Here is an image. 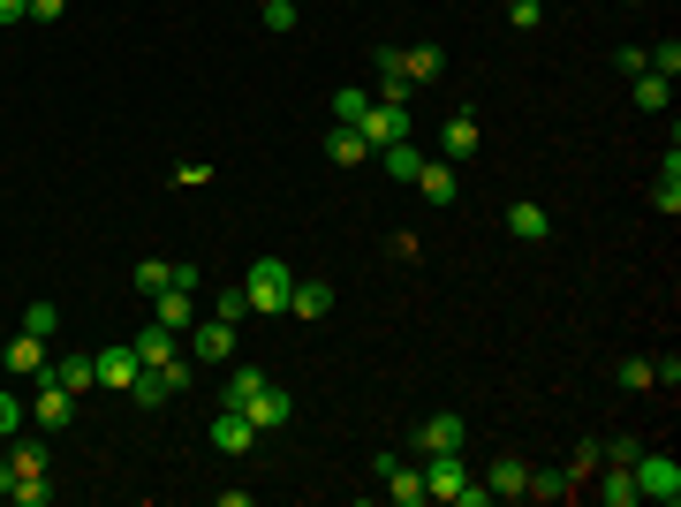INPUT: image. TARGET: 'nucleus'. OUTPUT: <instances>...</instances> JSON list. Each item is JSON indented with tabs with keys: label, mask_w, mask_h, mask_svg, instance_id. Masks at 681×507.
Instances as JSON below:
<instances>
[{
	"label": "nucleus",
	"mask_w": 681,
	"mask_h": 507,
	"mask_svg": "<svg viewBox=\"0 0 681 507\" xmlns=\"http://www.w3.org/2000/svg\"><path fill=\"white\" fill-rule=\"evenodd\" d=\"M69 417H76V394H69V386L53 379V363H46V371H38V394H30V424H38V432H61Z\"/></svg>",
	"instance_id": "obj_4"
},
{
	"label": "nucleus",
	"mask_w": 681,
	"mask_h": 507,
	"mask_svg": "<svg viewBox=\"0 0 681 507\" xmlns=\"http://www.w3.org/2000/svg\"><path fill=\"white\" fill-rule=\"evenodd\" d=\"M205 440H212V447H220V455H250V447H258V440H265V432H258V424H250V417H243V409H220V417H212V432H205Z\"/></svg>",
	"instance_id": "obj_11"
},
{
	"label": "nucleus",
	"mask_w": 681,
	"mask_h": 507,
	"mask_svg": "<svg viewBox=\"0 0 681 507\" xmlns=\"http://www.w3.org/2000/svg\"><path fill=\"white\" fill-rule=\"evenodd\" d=\"M258 15H265V30H296V0H265Z\"/></svg>",
	"instance_id": "obj_41"
},
{
	"label": "nucleus",
	"mask_w": 681,
	"mask_h": 507,
	"mask_svg": "<svg viewBox=\"0 0 681 507\" xmlns=\"http://www.w3.org/2000/svg\"><path fill=\"white\" fill-rule=\"evenodd\" d=\"M478 145H485V129H478V114H470V107H455V114L439 122V160H470Z\"/></svg>",
	"instance_id": "obj_10"
},
{
	"label": "nucleus",
	"mask_w": 681,
	"mask_h": 507,
	"mask_svg": "<svg viewBox=\"0 0 681 507\" xmlns=\"http://www.w3.org/2000/svg\"><path fill=\"white\" fill-rule=\"evenodd\" d=\"M545 227H553L545 205H530V197H515V205H508V235H515V243H545Z\"/></svg>",
	"instance_id": "obj_21"
},
{
	"label": "nucleus",
	"mask_w": 681,
	"mask_h": 507,
	"mask_svg": "<svg viewBox=\"0 0 681 507\" xmlns=\"http://www.w3.org/2000/svg\"><path fill=\"white\" fill-rule=\"evenodd\" d=\"M0 447H8V470H15V478H53L46 440H23V432H15V440H0Z\"/></svg>",
	"instance_id": "obj_17"
},
{
	"label": "nucleus",
	"mask_w": 681,
	"mask_h": 507,
	"mask_svg": "<svg viewBox=\"0 0 681 507\" xmlns=\"http://www.w3.org/2000/svg\"><path fill=\"white\" fill-rule=\"evenodd\" d=\"M8 23H30V0H0V30Z\"/></svg>",
	"instance_id": "obj_45"
},
{
	"label": "nucleus",
	"mask_w": 681,
	"mask_h": 507,
	"mask_svg": "<svg viewBox=\"0 0 681 507\" xmlns=\"http://www.w3.org/2000/svg\"><path fill=\"white\" fill-rule=\"evenodd\" d=\"M53 379H61L69 394H91V386H99V356H53Z\"/></svg>",
	"instance_id": "obj_22"
},
{
	"label": "nucleus",
	"mask_w": 681,
	"mask_h": 507,
	"mask_svg": "<svg viewBox=\"0 0 681 507\" xmlns=\"http://www.w3.org/2000/svg\"><path fill=\"white\" fill-rule=\"evenodd\" d=\"M160 379H168V394H189V356H168V363H152Z\"/></svg>",
	"instance_id": "obj_40"
},
{
	"label": "nucleus",
	"mask_w": 681,
	"mask_h": 507,
	"mask_svg": "<svg viewBox=\"0 0 681 507\" xmlns=\"http://www.w3.org/2000/svg\"><path fill=\"white\" fill-rule=\"evenodd\" d=\"M145 363H137V348L122 341V348H99V386H114V394H129V379H137Z\"/></svg>",
	"instance_id": "obj_19"
},
{
	"label": "nucleus",
	"mask_w": 681,
	"mask_h": 507,
	"mask_svg": "<svg viewBox=\"0 0 681 507\" xmlns=\"http://www.w3.org/2000/svg\"><path fill=\"white\" fill-rule=\"evenodd\" d=\"M129 348H137V363H168V356H182V334H168V326L145 319V326L129 334Z\"/></svg>",
	"instance_id": "obj_20"
},
{
	"label": "nucleus",
	"mask_w": 681,
	"mask_h": 507,
	"mask_svg": "<svg viewBox=\"0 0 681 507\" xmlns=\"http://www.w3.org/2000/svg\"><path fill=\"white\" fill-rule=\"evenodd\" d=\"M168 281H174V265H168V258H145V265H137V296H160Z\"/></svg>",
	"instance_id": "obj_34"
},
{
	"label": "nucleus",
	"mask_w": 681,
	"mask_h": 507,
	"mask_svg": "<svg viewBox=\"0 0 681 507\" xmlns=\"http://www.w3.org/2000/svg\"><path fill=\"white\" fill-rule=\"evenodd\" d=\"M598 493H606V507H636V470L629 462H606V485Z\"/></svg>",
	"instance_id": "obj_28"
},
{
	"label": "nucleus",
	"mask_w": 681,
	"mask_h": 507,
	"mask_svg": "<svg viewBox=\"0 0 681 507\" xmlns=\"http://www.w3.org/2000/svg\"><path fill=\"white\" fill-rule=\"evenodd\" d=\"M61 8L69 0H30V23H61Z\"/></svg>",
	"instance_id": "obj_44"
},
{
	"label": "nucleus",
	"mask_w": 681,
	"mask_h": 507,
	"mask_svg": "<svg viewBox=\"0 0 681 507\" xmlns=\"http://www.w3.org/2000/svg\"><path fill=\"white\" fill-rule=\"evenodd\" d=\"M417 470H424V493H432V500H462V485H470V462H462V447H447V455H424Z\"/></svg>",
	"instance_id": "obj_6"
},
{
	"label": "nucleus",
	"mask_w": 681,
	"mask_h": 507,
	"mask_svg": "<svg viewBox=\"0 0 681 507\" xmlns=\"http://www.w3.org/2000/svg\"><path fill=\"white\" fill-rule=\"evenodd\" d=\"M462 440H470V424H462L455 409H439V417H424V424L409 432V447H417V455H447V447H462Z\"/></svg>",
	"instance_id": "obj_7"
},
{
	"label": "nucleus",
	"mask_w": 681,
	"mask_h": 507,
	"mask_svg": "<svg viewBox=\"0 0 681 507\" xmlns=\"http://www.w3.org/2000/svg\"><path fill=\"white\" fill-rule=\"evenodd\" d=\"M537 15H545V0H508V23H515V30H537Z\"/></svg>",
	"instance_id": "obj_42"
},
{
	"label": "nucleus",
	"mask_w": 681,
	"mask_h": 507,
	"mask_svg": "<svg viewBox=\"0 0 681 507\" xmlns=\"http://www.w3.org/2000/svg\"><path fill=\"white\" fill-rule=\"evenodd\" d=\"M363 114H371V91H363V84H340L334 91V122H363Z\"/></svg>",
	"instance_id": "obj_31"
},
{
	"label": "nucleus",
	"mask_w": 681,
	"mask_h": 507,
	"mask_svg": "<svg viewBox=\"0 0 681 507\" xmlns=\"http://www.w3.org/2000/svg\"><path fill=\"white\" fill-rule=\"evenodd\" d=\"M598 462H606V447H598V440H583V447H575V462H568V478L583 485V478H598Z\"/></svg>",
	"instance_id": "obj_36"
},
{
	"label": "nucleus",
	"mask_w": 681,
	"mask_h": 507,
	"mask_svg": "<svg viewBox=\"0 0 681 507\" xmlns=\"http://www.w3.org/2000/svg\"><path fill=\"white\" fill-rule=\"evenodd\" d=\"M46 363H53V356H46V341H38V334H15V341H8V371H23V379H38Z\"/></svg>",
	"instance_id": "obj_23"
},
{
	"label": "nucleus",
	"mask_w": 681,
	"mask_h": 507,
	"mask_svg": "<svg viewBox=\"0 0 681 507\" xmlns=\"http://www.w3.org/2000/svg\"><path fill=\"white\" fill-rule=\"evenodd\" d=\"M614 379H621V386H629V394H644V386H652V356H629V363H621V371H614Z\"/></svg>",
	"instance_id": "obj_39"
},
{
	"label": "nucleus",
	"mask_w": 681,
	"mask_h": 507,
	"mask_svg": "<svg viewBox=\"0 0 681 507\" xmlns=\"http://www.w3.org/2000/svg\"><path fill=\"white\" fill-rule=\"evenodd\" d=\"M379 99H394V107H409V99H417V84H401V76H379Z\"/></svg>",
	"instance_id": "obj_43"
},
{
	"label": "nucleus",
	"mask_w": 681,
	"mask_h": 507,
	"mask_svg": "<svg viewBox=\"0 0 681 507\" xmlns=\"http://www.w3.org/2000/svg\"><path fill=\"white\" fill-rule=\"evenodd\" d=\"M258 394H265V371H258V363H235V371H227V409H250Z\"/></svg>",
	"instance_id": "obj_24"
},
{
	"label": "nucleus",
	"mask_w": 681,
	"mask_h": 507,
	"mask_svg": "<svg viewBox=\"0 0 681 507\" xmlns=\"http://www.w3.org/2000/svg\"><path fill=\"white\" fill-rule=\"evenodd\" d=\"M288 288H296L288 258H258V265L243 273V296H250V311H288Z\"/></svg>",
	"instance_id": "obj_2"
},
{
	"label": "nucleus",
	"mask_w": 681,
	"mask_h": 507,
	"mask_svg": "<svg viewBox=\"0 0 681 507\" xmlns=\"http://www.w3.org/2000/svg\"><path fill=\"white\" fill-rule=\"evenodd\" d=\"M23 334L53 341V334H61V311H53V304H30V311H23Z\"/></svg>",
	"instance_id": "obj_35"
},
{
	"label": "nucleus",
	"mask_w": 681,
	"mask_h": 507,
	"mask_svg": "<svg viewBox=\"0 0 681 507\" xmlns=\"http://www.w3.org/2000/svg\"><path fill=\"white\" fill-rule=\"evenodd\" d=\"M288 311H296L304 326H319V319L334 311V281H296V288H288Z\"/></svg>",
	"instance_id": "obj_16"
},
{
	"label": "nucleus",
	"mask_w": 681,
	"mask_h": 507,
	"mask_svg": "<svg viewBox=\"0 0 681 507\" xmlns=\"http://www.w3.org/2000/svg\"><path fill=\"white\" fill-rule=\"evenodd\" d=\"M258 8H265V0H258Z\"/></svg>",
	"instance_id": "obj_46"
},
{
	"label": "nucleus",
	"mask_w": 681,
	"mask_h": 507,
	"mask_svg": "<svg viewBox=\"0 0 681 507\" xmlns=\"http://www.w3.org/2000/svg\"><path fill=\"white\" fill-rule=\"evenodd\" d=\"M379 485H386V500H394V507H424V500H432V493H424V470H409L401 455L379 470Z\"/></svg>",
	"instance_id": "obj_12"
},
{
	"label": "nucleus",
	"mask_w": 681,
	"mask_h": 507,
	"mask_svg": "<svg viewBox=\"0 0 681 507\" xmlns=\"http://www.w3.org/2000/svg\"><path fill=\"white\" fill-rule=\"evenodd\" d=\"M417 189H424V205H455V197H462V174H455V160H424V168H417Z\"/></svg>",
	"instance_id": "obj_15"
},
{
	"label": "nucleus",
	"mask_w": 681,
	"mask_h": 507,
	"mask_svg": "<svg viewBox=\"0 0 681 507\" xmlns=\"http://www.w3.org/2000/svg\"><path fill=\"white\" fill-rule=\"evenodd\" d=\"M667 91H674V76H659V69H644V76H636V107H644V114H659V107H667Z\"/></svg>",
	"instance_id": "obj_29"
},
{
	"label": "nucleus",
	"mask_w": 681,
	"mask_h": 507,
	"mask_svg": "<svg viewBox=\"0 0 681 507\" xmlns=\"http://www.w3.org/2000/svg\"><path fill=\"white\" fill-rule=\"evenodd\" d=\"M243 417H250V424H258V432H281V424H288V417H296V394H288V386H273V379H265V394H258V401H250V409H243Z\"/></svg>",
	"instance_id": "obj_14"
},
{
	"label": "nucleus",
	"mask_w": 681,
	"mask_h": 507,
	"mask_svg": "<svg viewBox=\"0 0 681 507\" xmlns=\"http://www.w3.org/2000/svg\"><path fill=\"white\" fill-rule=\"evenodd\" d=\"M30 424V401H15V394H0V440H15Z\"/></svg>",
	"instance_id": "obj_37"
},
{
	"label": "nucleus",
	"mask_w": 681,
	"mask_h": 507,
	"mask_svg": "<svg viewBox=\"0 0 681 507\" xmlns=\"http://www.w3.org/2000/svg\"><path fill=\"white\" fill-rule=\"evenodd\" d=\"M644 69H659V76H681V38H659V46H644Z\"/></svg>",
	"instance_id": "obj_33"
},
{
	"label": "nucleus",
	"mask_w": 681,
	"mask_h": 507,
	"mask_svg": "<svg viewBox=\"0 0 681 507\" xmlns=\"http://www.w3.org/2000/svg\"><path fill=\"white\" fill-rule=\"evenodd\" d=\"M243 311H250V296H243V288H227V296H212V319H227V326H243Z\"/></svg>",
	"instance_id": "obj_38"
},
{
	"label": "nucleus",
	"mask_w": 681,
	"mask_h": 507,
	"mask_svg": "<svg viewBox=\"0 0 681 507\" xmlns=\"http://www.w3.org/2000/svg\"><path fill=\"white\" fill-rule=\"evenodd\" d=\"M356 129L371 137V152H386V145H401V137H417V122H409V107H394V99H371V114H363Z\"/></svg>",
	"instance_id": "obj_5"
},
{
	"label": "nucleus",
	"mask_w": 681,
	"mask_h": 507,
	"mask_svg": "<svg viewBox=\"0 0 681 507\" xmlns=\"http://www.w3.org/2000/svg\"><path fill=\"white\" fill-rule=\"evenodd\" d=\"M629 470H636V500H659V507L681 500V462L674 455H636Z\"/></svg>",
	"instance_id": "obj_3"
},
{
	"label": "nucleus",
	"mask_w": 681,
	"mask_h": 507,
	"mask_svg": "<svg viewBox=\"0 0 681 507\" xmlns=\"http://www.w3.org/2000/svg\"><path fill=\"white\" fill-rule=\"evenodd\" d=\"M568 493H575L568 470H530V485H522V500H568Z\"/></svg>",
	"instance_id": "obj_27"
},
{
	"label": "nucleus",
	"mask_w": 681,
	"mask_h": 507,
	"mask_svg": "<svg viewBox=\"0 0 681 507\" xmlns=\"http://www.w3.org/2000/svg\"><path fill=\"white\" fill-rule=\"evenodd\" d=\"M189 356L197 363H235V326L227 319H197L189 326Z\"/></svg>",
	"instance_id": "obj_9"
},
{
	"label": "nucleus",
	"mask_w": 681,
	"mask_h": 507,
	"mask_svg": "<svg viewBox=\"0 0 681 507\" xmlns=\"http://www.w3.org/2000/svg\"><path fill=\"white\" fill-rule=\"evenodd\" d=\"M386 174H401V182H417V168H424V152H417V137H401V145H386V152H371Z\"/></svg>",
	"instance_id": "obj_26"
},
{
	"label": "nucleus",
	"mask_w": 681,
	"mask_h": 507,
	"mask_svg": "<svg viewBox=\"0 0 681 507\" xmlns=\"http://www.w3.org/2000/svg\"><path fill=\"white\" fill-rule=\"evenodd\" d=\"M652 205L674 220L681 212V152H667V168H659V182H652Z\"/></svg>",
	"instance_id": "obj_25"
},
{
	"label": "nucleus",
	"mask_w": 681,
	"mask_h": 507,
	"mask_svg": "<svg viewBox=\"0 0 681 507\" xmlns=\"http://www.w3.org/2000/svg\"><path fill=\"white\" fill-rule=\"evenodd\" d=\"M129 401H145V409H160V401H174V394H168V379H160V371L145 363V371L129 379Z\"/></svg>",
	"instance_id": "obj_30"
},
{
	"label": "nucleus",
	"mask_w": 681,
	"mask_h": 507,
	"mask_svg": "<svg viewBox=\"0 0 681 507\" xmlns=\"http://www.w3.org/2000/svg\"><path fill=\"white\" fill-rule=\"evenodd\" d=\"M326 160H334V168H371V137H363L356 122H334V129H326Z\"/></svg>",
	"instance_id": "obj_13"
},
{
	"label": "nucleus",
	"mask_w": 681,
	"mask_h": 507,
	"mask_svg": "<svg viewBox=\"0 0 681 507\" xmlns=\"http://www.w3.org/2000/svg\"><path fill=\"white\" fill-rule=\"evenodd\" d=\"M371 69H379V76H401V84H439V76H447V53H439V46H379Z\"/></svg>",
	"instance_id": "obj_1"
},
{
	"label": "nucleus",
	"mask_w": 681,
	"mask_h": 507,
	"mask_svg": "<svg viewBox=\"0 0 681 507\" xmlns=\"http://www.w3.org/2000/svg\"><path fill=\"white\" fill-rule=\"evenodd\" d=\"M522 485H530V462H522V455H500V462L485 470V493H493V500H522Z\"/></svg>",
	"instance_id": "obj_18"
},
{
	"label": "nucleus",
	"mask_w": 681,
	"mask_h": 507,
	"mask_svg": "<svg viewBox=\"0 0 681 507\" xmlns=\"http://www.w3.org/2000/svg\"><path fill=\"white\" fill-rule=\"evenodd\" d=\"M8 500H15V507H46V500H53V478H15Z\"/></svg>",
	"instance_id": "obj_32"
},
{
	"label": "nucleus",
	"mask_w": 681,
	"mask_h": 507,
	"mask_svg": "<svg viewBox=\"0 0 681 507\" xmlns=\"http://www.w3.org/2000/svg\"><path fill=\"white\" fill-rule=\"evenodd\" d=\"M189 296H197V288H182V281H168L160 296H145V304H152V326H168V334H189V326H197V304H189Z\"/></svg>",
	"instance_id": "obj_8"
}]
</instances>
